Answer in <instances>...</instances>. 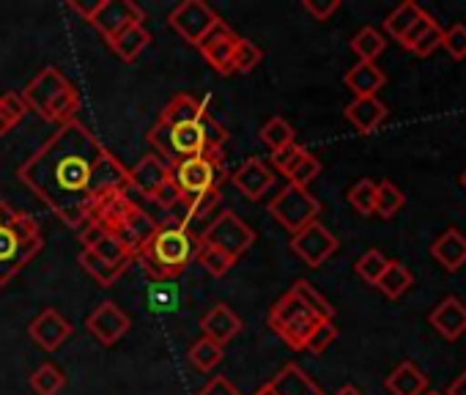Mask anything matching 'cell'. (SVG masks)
<instances>
[{"mask_svg":"<svg viewBox=\"0 0 466 395\" xmlns=\"http://www.w3.org/2000/svg\"><path fill=\"white\" fill-rule=\"evenodd\" d=\"M335 340H338V327H335V321H319V324L310 329V335H308L302 351L321 354V351H327Z\"/></svg>","mask_w":466,"mask_h":395,"instance_id":"f6af8a7d","label":"cell"},{"mask_svg":"<svg viewBox=\"0 0 466 395\" xmlns=\"http://www.w3.org/2000/svg\"><path fill=\"white\" fill-rule=\"evenodd\" d=\"M20 181L69 228L80 231L110 195L129 189V167L80 121L53 132L17 170Z\"/></svg>","mask_w":466,"mask_h":395,"instance_id":"6da1fadb","label":"cell"},{"mask_svg":"<svg viewBox=\"0 0 466 395\" xmlns=\"http://www.w3.org/2000/svg\"><path fill=\"white\" fill-rule=\"evenodd\" d=\"M343 83H346V88L354 94V96H376L381 88H384V83H387V75L376 66V64H354L349 72H346V77H343Z\"/></svg>","mask_w":466,"mask_h":395,"instance_id":"cb8c5ba5","label":"cell"},{"mask_svg":"<svg viewBox=\"0 0 466 395\" xmlns=\"http://www.w3.org/2000/svg\"><path fill=\"white\" fill-rule=\"evenodd\" d=\"M0 110H4L15 124L17 121H23L25 118V113H28V105H25V99H23V94H17V91H9V94H4L0 96Z\"/></svg>","mask_w":466,"mask_h":395,"instance_id":"816d5d0a","label":"cell"},{"mask_svg":"<svg viewBox=\"0 0 466 395\" xmlns=\"http://www.w3.org/2000/svg\"><path fill=\"white\" fill-rule=\"evenodd\" d=\"M105 234H107V231H105L99 223H94V220H91V223H86V226L80 228V242H83V248H86V250H91V248H94Z\"/></svg>","mask_w":466,"mask_h":395,"instance_id":"11a10c76","label":"cell"},{"mask_svg":"<svg viewBox=\"0 0 466 395\" xmlns=\"http://www.w3.org/2000/svg\"><path fill=\"white\" fill-rule=\"evenodd\" d=\"M206 116H208V110H206L203 102H198V99L189 96V94H176V96L162 107V113H159L157 121H162V124H195V121H200V118H206Z\"/></svg>","mask_w":466,"mask_h":395,"instance_id":"484cf974","label":"cell"},{"mask_svg":"<svg viewBox=\"0 0 466 395\" xmlns=\"http://www.w3.org/2000/svg\"><path fill=\"white\" fill-rule=\"evenodd\" d=\"M269 215L278 220V226H283L294 237V234H299L302 228H308L310 223L319 220L321 204H319V198L310 195V189L286 184L269 201Z\"/></svg>","mask_w":466,"mask_h":395,"instance_id":"8992f818","label":"cell"},{"mask_svg":"<svg viewBox=\"0 0 466 395\" xmlns=\"http://www.w3.org/2000/svg\"><path fill=\"white\" fill-rule=\"evenodd\" d=\"M441 47L455 58V61H461V58H466V25H450V28H444L441 31Z\"/></svg>","mask_w":466,"mask_h":395,"instance_id":"bcb514c9","label":"cell"},{"mask_svg":"<svg viewBox=\"0 0 466 395\" xmlns=\"http://www.w3.org/2000/svg\"><path fill=\"white\" fill-rule=\"evenodd\" d=\"M66 86H69V80L61 75L58 66H45V69L25 86L23 99H25L28 110H34V113L42 116V113L47 110V105H50Z\"/></svg>","mask_w":466,"mask_h":395,"instance_id":"5bb4252c","label":"cell"},{"mask_svg":"<svg viewBox=\"0 0 466 395\" xmlns=\"http://www.w3.org/2000/svg\"><path fill=\"white\" fill-rule=\"evenodd\" d=\"M77 110H80V91L69 83V86L47 105V110L42 113V118L50 121V124L64 127V124L75 121V113H77Z\"/></svg>","mask_w":466,"mask_h":395,"instance_id":"83f0119b","label":"cell"},{"mask_svg":"<svg viewBox=\"0 0 466 395\" xmlns=\"http://www.w3.org/2000/svg\"><path fill=\"white\" fill-rule=\"evenodd\" d=\"M431 256L447 269L455 272L466 264V234H461L458 228H447L433 245H431Z\"/></svg>","mask_w":466,"mask_h":395,"instance_id":"603a6c76","label":"cell"},{"mask_svg":"<svg viewBox=\"0 0 466 395\" xmlns=\"http://www.w3.org/2000/svg\"><path fill=\"white\" fill-rule=\"evenodd\" d=\"M200 332H203V338L225 346L228 340H233L242 332V319L233 313V308H228V305H214L200 319Z\"/></svg>","mask_w":466,"mask_h":395,"instance_id":"ffe728a7","label":"cell"},{"mask_svg":"<svg viewBox=\"0 0 466 395\" xmlns=\"http://www.w3.org/2000/svg\"><path fill=\"white\" fill-rule=\"evenodd\" d=\"M425 395H444V392H433V390H431V392H425Z\"/></svg>","mask_w":466,"mask_h":395,"instance_id":"6125c7cd","label":"cell"},{"mask_svg":"<svg viewBox=\"0 0 466 395\" xmlns=\"http://www.w3.org/2000/svg\"><path fill=\"white\" fill-rule=\"evenodd\" d=\"M261 140H264L272 151H278V148L294 143V127H291L286 118L275 116V118H269V121L261 127Z\"/></svg>","mask_w":466,"mask_h":395,"instance_id":"f35d334b","label":"cell"},{"mask_svg":"<svg viewBox=\"0 0 466 395\" xmlns=\"http://www.w3.org/2000/svg\"><path fill=\"white\" fill-rule=\"evenodd\" d=\"M461 184H463V189H466V173L461 176Z\"/></svg>","mask_w":466,"mask_h":395,"instance_id":"94428289","label":"cell"},{"mask_svg":"<svg viewBox=\"0 0 466 395\" xmlns=\"http://www.w3.org/2000/svg\"><path fill=\"white\" fill-rule=\"evenodd\" d=\"M335 395H365V392H362V390H357L354 384H343Z\"/></svg>","mask_w":466,"mask_h":395,"instance_id":"91938a15","label":"cell"},{"mask_svg":"<svg viewBox=\"0 0 466 395\" xmlns=\"http://www.w3.org/2000/svg\"><path fill=\"white\" fill-rule=\"evenodd\" d=\"M261 61H264L261 47H258V45H253L250 39H242V36H239L237 50H233V72L248 75V72H253Z\"/></svg>","mask_w":466,"mask_h":395,"instance_id":"60d3db41","label":"cell"},{"mask_svg":"<svg viewBox=\"0 0 466 395\" xmlns=\"http://www.w3.org/2000/svg\"><path fill=\"white\" fill-rule=\"evenodd\" d=\"M420 15H422V9H420L417 4H411V0H406V4H400L395 12H390V15H387V20H384V31H387V36H392L395 42H400V39H403V34L411 28V23H414Z\"/></svg>","mask_w":466,"mask_h":395,"instance_id":"8d00e7d4","label":"cell"},{"mask_svg":"<svg viewBox=\"0 0 466 395\" xmlns=\"http://www.w3.org/2000/svg\"><path fill=\"white\" fill-rule=\"evenodd\" d=\"M338 248H340L338 237L332 231H327L319 220L291 237V250L313 269L321 267L327 258H332L338 253Z\"/></svg>","mask_w":466,"mask_h":395,"instance_id":"30bf717a","label":"cell"},{"mask_svg":"<svg viewBox=\"0 0 466 395\" xmlns=\"http://www.w3.org/2000/svg\"><path fill=\"white\" fill-rule=\"evenodd\" d=\"M28 335H31L45 351H56V349L72 335V321L64 319L61 310L47 308V310H42V313L31 321Z\"/></svg>","mask_w":466,"mask_h":395,"instance_id":"e0dca14e","label":"cell"},{"mask_svg":"<svg viewBox=\"0 0 466 395\" xmlns=\"http://www.w3.org/2000/svg\"><path fill=\"white\" fill-rule=\"evenodd\" d=\"M349 204L360 212V215H373L376 209V181L370 178H360L351 189H349Z\"/></svg>","mask_w":466,"mask_h":395,"instance_id":"b9f144b4","label":"cell"},{"mask_svg":"<svg viewBox=\"0 0 466 395\" xmlns=\"http://www.w3.org/2000/svg\"><path fill=\"white\" fill-rule=\"evenodd\" d=\"M64 384H66V376L53 362H45L31 373V387L36 395H58L64 390Z\"/></svg>","mask_w":466,"mask_h":395,"instance_id":"e575fe53","label":"cell"},{"mask_svg":"<svg viewBox=\"0 0 466 395\" xmlns=\"http://www.w3.org/2000/svg\"><path fill=\"white\" fill-rule=\"evenodd\" d=\"M414 286V275L400 264V261H387L384 275L379 278L376 289L387 297V299H400L409 289Z\"/></svg>","mask_w":466,"mask_h":395,"instance_id":"f1b7e54d","label":"cell"},{"mask_svg":"<svg viewBox=\"0 0 466 395\" xmlns=\"http://www.w3.org/2000/svg\"><path fill=\"white\" fill-rule=\"evenodd\" d=\"M12 127H15V121H12L4 110H0V137L9 135V132H12Z\"/></svg>","mask_w":466,"mask_h":395,"instance_id":"680465c9","label":"cell"},{"mask_svg":"<svg viewBox=\"0 0 466 395\" xmlns=\"http://www.w3.org/2000/svg\"><path fill=\"white\" fill-rule=\"evenodd\" d=\"M256 395H324L321 387L297 365L289 362L272 381H267Z\"/></svg>","mask_w":466,"mask_h":395,"instance_id":"ac0fdd59","label":"cell"},{"mask_svg":"<svg viewBox=\"0 0 466 395\" xmlns=\"http://www.w3.org/2000/svg\"><path fill=\"white\" fill-rule=\"evenodd\" d=\"M289 291L297 294V297L305 302V308H308L313 316H319L321 321H332V319H335V308H332V305L321 297V291H319L316 286H310L308 280H297Z\"/></svg>","mask_w":466,"mask_h":395,"instance_id":"4dcf8cb0","label":"cell"},{"mask_svg":"<svg viewBox=\"0 0 466 395\" xmlns=\"http://www.w3.org/2000/svg\"><path fill=\"white\" fill-rule=\"evenodd\" d=\"M253 242H256V231L230 209L217 215L200 234V245H211L225 256H230L233 261H239L253 248Z\"/></svg>","mask_w":466,"mask_h":395,"instance_id":"52a82bcc","label":"cell"},{"mask_svg":"<svg viewBox=\"0 0 466 395\" xmlns=\"http://www.w3.org/2000/svg\"><path fill=\"white\" fill-rule=\"evenodd\" d=\"M198 395H242L237 387H233L225 376H211L200 390H198Z\"/></svg>","mask_w":466,"mask_h":395,"instance_id":"db71d44e","label":"cell"},{"mask_svg":"<svg viewBox=\"0 0 466 395\" xmlns=\"http://www.w3.org/2000/svg\"><path fill=\"white\" fill-rule=\"evenodd\" d=\"M222 354H225V346H219V343H214V340H208V338L195 340V343L189 346V351H187L189 362H192L198 370H203V373L214 370V368L219 365Z\"/></svg>","mask_w":466,"mask_h":395,"instance_id":"836d02e7","label":"cell"},{"mask_svg":"<svg viewBox=\"0 0 466 395\" xmlns=\"http://www.w3.org/2000/svg\"><path fill=\"white\" fill-rule=\"evenodd\" d=\"M384 387L392 395H425L428 392V376L422 373L420 365L406 360V362L392 368V373L384 379Z\"/></svg>","mask_w":466,"mask_h":395,"instance_id":"7402d4cb","label":"cell"},{"mask_svg":"<svg viewBox=\"0 0 466 395\" xmlns=\"http://www.w3.org/2000/svg\"><path fill=\"white\" fill-rule=\"evenodd\" d=\"M129 192H132V189L118 192V195H110L107 201L94 212V218H91V220H94V223H99L107 234H113V231H116V228H118L129 215H132V212H135V207H137V204L132 201V198H129Z\"/></svg>","mask_w":466,"mask_h":395,"instance_id":"d4e9b609","label":"cell"},{"mask_svg":"<svg viewBox=\"0 0 466 395\" xmlns=\"http://www.w3.org/2000/svg\"><path fill=\"white\" fill-rule=\"evenodd\" d=\"M151 204H157L159 209H165V212H170L173 207H178L181 204V192H178V187L173 184V178L170 181H165L154 195H151Z\"/></svg>","mask_w":466,"mask_h":395,"instance_id":"c3c4849f","label":"cell"},{"mask_svg":"<svg viewBox=\"0 0 466 395\" xmlns=\"http://www.w3.org/2000/svg\"><path fill=\"white\" fill-rule=\"evenodd\" d=\"M148 45H151V34L146 31V25H132V28L121 31V34L110 42L113 53H116L121 61H127V64L137 61Z\"/></svg>","mask_w":466,"mask_h":395,"instance_id":"4316f807","label":"cell"},{"mask_svg":"<svg viewBox=\"0 0 466 395\" xmlns=\"http://www.w3.org/2000/svg\"><path fill=\"white\" fill-rule=\"evenodd\" d=\"M428 321L444 340H458L466 332V302H461L458 297H444L431 310Z\"/></svg>","mask_w":466,"mask_h":395,"instance_id":"d6986e66","label":"cell"},{"mask_svg":"<svg viewBox=\"0 0 466 395\" xmlns=\"http://www.w3.org/2000/svg\"><path fill=\"white\" fill-rule=\"evenodd\" d=\"M237 42H239V36L233 34L225 23H219L203 42H200V53H203V58L208 61V66L217 72V75H222V77H228V75H233V50H237Z\"/></svg>","mask_w":466,"mask_h":395,"instance_id":"7c38bea8","label":"cell"},{"mask_svg":"<svg viewBox=\"0 0 466 395\" xmlns=\"http://www.w3.org/2000/svg\"><path fill=\"white\" fill-rule=\"evenodd\" d=\"M433 25H436V20H433L431 15H425V12H422V15H420V17H417V20L411 23V28H409V31L403 34V39H400V47L411 50V47L417 45V39H420V36H422V34H425L428 28H433Z\"/></svg>","mask_w":466,"mask_h":395,"instance_id":"f5cc1de1","label":"cell"},{"mask_svg":"<svg viewBox=\"0 0 466 395\" xmlns=\"http://www.w3.org/2000/svg\"><path fill=\"white\" fill-rule=\"evenodd\" d=\"M302 9H305L316 23H327V20L340 9V0H305Z\"/></svg>","mask_w":466,"mask_h":395,"instance_id":"681fc988","label":"cell"},{"mask_svg":"<svg viewBox=\"0 0 466 395\" xmlns=\"http://www.w3.org/2000/svg\"><path fill=\"white\" fill-rule=\"evenodd\" d=\"M403 204H406V198L392 181L384 178V181L376 184V209H373V215H379L381 220H390L403 209Z\"/></svg>","mask_w":466,"mask_h":395,"instance_id":"1f68e13d","label":"cell"},{"mask_svg":"<svg viewBox=\"0 0 466 395\" xmlns=\"http://www.w3.org/2000/svg\"><path fill=\"white\" fill-rule=\"evenodd\" d=\"M441 31H444V28H441L439 23H436L433 28H428V31L417 39V45L411 47V53L420 56V58H428L431 53H436V50L441 47Z\"/></svg>","mask_w":466,"mask_h":395,"instance_id":"7dc6e473","label":"cell"},{"mask_svg":"<svg viewBox=\"0 0 466 395\" xmlns=\"http://www.w3.org/2000/svg\"><path fill=\"white\" fill-rule=\"evenodd\" d=\"M146 143L167 165H176V162H181L187 157H198V154H222V146L228 143V129L211 113L195 124L157 121L146 132Z\"/></svg>","mask_w":466,"mask_h":395,"instance_id":"7a4b0ae2","label":"cell"},{"mask_svg":"<svg viewBox=\"0 0 466 395\" xmlns=\"http://www.w3.org/2000/svg\"><path fill=\"white\" fill-rule=\"evenodd\" d=\"M444 395H466V370L458 376V379H452L450 381V387H447V392Z\"/></svg>","mask_w":466,"mask_h":395,"instance_id":"6f0895ef","label":"cell"},{"mask_svg":"<svg viewBox=\"0 0 466 395\" xmlns=\"http://www.w3.org/2000/svg\"><path fill=\"white\" fill-rule=\"evenodd\" d=\"M319 173H321V162H319L310 151H305V154H302V157H299V159H297V162L283 173V176L289 178V184H294V187H305V189H308V184H310Z\"/></svg>","mask_w":466,"mask_h":395,"instance_id":"74e56055","label":"cell"},{"mask_svg":"<svg viewBox=\"0 0 466 395\" xmlns=\"http://www.w3.org/2000/svg\"><path fill=\"white\" fill-rule=\"evenodd\" d=\"M228 176L230 173L225 170L222 154H198L170 165V178L181 192V204L206 192H222Z\"/></svg>","mask_w":466,"mask_h":395,"instance_id":"5b68a950","label":"cell"},{"mask_svg":"<svg viewBox=\"0 0 466 395\" xmlns=\"http://www.w3.org/2000/svg\"><path fill=\"white\" fill-rule=\"evenodd\" d=\"M45 239L31 215L0 201V289L9 286L42 250Z\"/></svg>","mask_w":466,"mask_h":395,"instance_id":"277c9868","label":"cell"},{"mask_svg":"<svg viewBox=\"0 0 466 395\" xmlns=\"http://www.w3.org/2000/svg\"><path fill=\"white\" fill-rule=\"evenodd\" d=\"M86 327L99 343L113 346L129 332V316L116 302H99L86 319Z\"/></svg>","mask_w":466,"mask_h":395,"instance_id":"8fae6325","label":"cell"},{"mask_svg":"<svg viewBox=\"0 0 466 395\" xmlns=\"http://www.w3.org/2000/svg\"><path fill=\"white\" fill-rule=\"evenodd\" d=\"M157 228H159V223H157L151 215H146L140 207H135V212H132L110 237H116V239L124 245V250L135 258V256L151 242V237L157 234Z\"/></svg>","mask_w":466,"mask_h":395,"instance_id":"9a60e30c","label":"cell"},{"mask_svg":"<svg viewBox=\"0 0 466 395\" xmlns=\"http://www.w3.org/2000/svg\"><path fill=\"white\" fill-rule=\"evenodd\" d=\"M77 261H80V267L102 286V289H107V286H113L124 272H127V267H116V264H110V261H105V258H99L94 250H80V256H77Z\"/></svg>","mask_w":466,"mask_h":395,"instance_id":"f546056e","label":"cell"},{"mask_svg":"<svg viewBox=\"0 0 466 395\" xmlns=\"http://www.w3.org/2000/svg\"><path fill=\"white\" fill-rule=\"evenodd\" d=\"M208 275H214V278H222V275H228L230 269H233V261L230 256H225L222 250H217V248H211V245H200V250H198V258H195Z\"/></svg>","mask_w":466,"mask_h":395,"instance_id":"ab89813d","label":"cell"},{"mask_svg":"<svg viewBox=\"0 0 466 395\" xmlns=\"http://www.w3.org/2000/svg\"><path fill=\"white\" fill-rule=\"evenodd\" d=\"M91 250H94L99 258H105V261H110V264H116V267H127V269H129V264L135 261V258L124 250V245H121L116 237H110V234H105Z\"/></svg>","mask_w":466,"mask_h":395,"instance_id":"ee69618b","label":"cell"},{"mask_svg":"<svg viewBox=\"0 0 466 395\" xmlns=\"http://www.w3.org/2000/svg\"><path fill=\"white\" fill-rule=\"evenodd\" d=\"M384 269H387V258L381 256V250H365V253L357 258V264H354V272H357L365 283H370V286L379 283V278L384 275Z\"/></svg>","mask_w":466,"mask_h":395,"instance_id":"7bdbcfd3","label":"cell"},{"mask_svg":"<svg viewBox=\"0 0 466 395\" xmlns=\"http://www.w3.org/2000/svg\"><path fill=\"white\" fill-rule=\"evenodd\" d=\"M346 118L360 135H370L387 118V105L379 96H354L346 107Z\"/></svg>","mask_w":466,"mask_h":395,"instance_id":"44dd1931","label":"cell"},{"mask_svg":"<svg viewBox=\"0 0 466 395\" xmlns=\"http://www.w3.org/2000/svg\"><path fill=\"white\" fill-rule=\"evenodd\" d=\"M165 181H170V165L157 154H146L135 167H129V189L148 198V201Z\"/></svg>","mask_w":466,"mask_h":395,"instance_id":"2e32d148","label":"cell"},{"mask_svg":"<svg viewBox=\"0 0 466 395\" xmlns=\"http://www.w3.org/2000/svg\"><path fill=\"white\" fill-rule=\"evenodd\" d=\"M219 201H222V192H206V195L192 198V201L184 204V218H181V223H184L187 228H192L195 223L208 220L211 212L219 207Z\"/></svg>","mask_w":466,"mask_h":395,"instance_id":"d590c367","label":"cell"},{"mask_svg":"<svg viewBox=\"0 0 466 395\" xmlns=\"http://www.w3.org/2000/svg\"><path fill=\"white\" fill-rule=\"evenodd\" d=\"M146 12L132 4V0H99L94 15L88 17V23L107 39V45L127 28L132 25H143Z\"/></svg>","mask_w":466,"mask_h":395,"instance_id":"9c48e42d","label":"cell"},{"mask_svg":"<svg viewBox=\"0 0 466 395\" xmlns=\"http://www.w3.org/2000/svg\"><path fill=\"white\" fill-rule=\"evenodd\" d=\"M308 148L305 146H299V143H289V146H283V148H278V151H272V165L280 170V173H286L302 154H305Z\"/></svg>","mask_w":466,"mask_h":395,"instance_id":"f907efd6","label":"cell"},{"mask_svg":"<svg viewBox=\"0 0 466 395\" xmlns=\"http://www.w3.org/2000/svg\"><path fill=\"white\" fill-rule=\"evenodd\" d=\"M66 9L69 12H77L86 23H88V17L94 15V9H96V4H77V0H69V4H66Z\"/></svg>","mask_w":466,"mask_h":395,"instance_id":"9f6ffc18","label":"cell"},{"mask_svg":"<svg viewBox=\"0 0 466 395\" xmlns=\"http://www.w3.org/2000/svg\"><path fill=\"white\" fill-rule=\"evenodd\" d=\"M387 39L376 31V28H362L354 39H351V50L362 64H376V58L384 53Z\"/></svg>","mask_w":466,"mask_h":395,"instance_id":"d6a6232c","label":"cell"},{"mask_svg":"<svg viewBox=\"0 0 466 395\" xmlns=\"http://www.w3.org/2000/svg\"><path fill=\"white\" fill-rule=\"evenodd\" d=\"M222 20L217 17V12L203 4V0H184L178 4L170 15H167V25L192 47H200V42L219 25Z\"/></svg>","mask_w":466,"mask_h":395,"instance_id":"ba28073f","label":"cell"},{"mask_svg":"<svg viewBox=\"0 0 466 395\" xmlns=\"http://www.w3.org/2000/svg\"><path fill=\"white\" fill-rule=\"evenodd\" d=\"M230 181L248 201H261V198L275 187V173L258 157H250V159H245V165H239L230 173Z\"/></svg>","mask_w":466,"mask_h":395,"instance_id":"4fadbf2b","label":"cell"},{"mask_svg":"<svg viewBox=\"0 0 466 395\" xmlns=\"http://www.w3.org/2000/svg\"><path fill=\"white\" fill-rule=\"evenodd\" d=\"M200 237L192 234L178 218H167L159 223L151 242L135 256V261L146 269L151 280H170L187 272V267L198 258Z\"/></svg>","mask_w":466,"mask_h":395,"instance_id":"3957f363","label":"cell"}]
</instances>
